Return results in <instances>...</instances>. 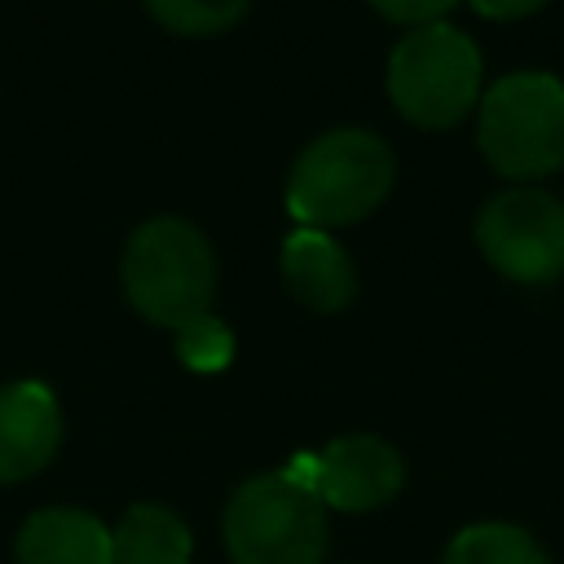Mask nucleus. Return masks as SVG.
I'll use <instances>...</instances> for the list:
<instances>
[{"instance_id": "f257e3e1", "label": "nucleus", "mask_w": 564, "mask_h": 564, "mask_svg": "<svg viewBox=\"0 0 564 564\" xmlns=\"http://www.w3.org/2000/svg\"><path fill=\"white\" fill-rule=\"evenodd\" d=\"M397 159L383 137L366 128H335L308 141L286 176V212L304 229H335L366 220L392 189Z\"/></svg>"}, {"instance_id": "f03ea898", "label": "nucleus", "mask_w": 564, "mask_h": 564, "mask_svg": "<svg viewBox=\"0 0 564 564\" xmlns=\"http://www.w3.org/2000/svg\"><path fill=\"white\" fill-rule=\"evenodd\" d=\"M123 295L128 304L167 330L189 326L212 308L216 295V256L207 238L181 216H154L132 229L123 247Z\"/></svg>"}, {"instance_id": "7ed1b4c3", "label": "nucleus", "mask_w": 564, "mask_h": 564, "mask_svg": "<svg viewBox=\"0 0 564 564\" xmlns=\"http://www.w3.org/2000/svg\"><path fill=\"white\" fill-rule=\"evenodd\" d=\"M480 154L511 181L564 167V79L546 70H511L480 97Z\"/></svg>"}, {"instance_id": "20e7f679", "label": "nucleus", "mask_w": 564, "mask_h": 564, "mask_svg": "<svg viewBox=\"0 0 564 564\" xmlns=\"http://www.w3.org/2000/svg\"><path fill=\"white\" fill-rule=\"evenodd\" d=\"M225 551L234 564H322V498L291 471L251 476L225 507Z\"/></svg>"}, {"instance_id": "39448f33", "label": "nucleus", "mask_w": 564, "mask_h": 564, "mask_svg": "<svg viewBox=\"0 0 564 564\" xmlns=\"http://www.w3.org/2000/svg\"><path fill=\"white\" fill-rule=\"evenodd\" d=\"M480 48L449 22L414 26L388 57V97L419 128H454L480 106Z\"/></svg>"}, {"instance_id": "423d86ee", "label": "nucleus", "mask_w": 564, "mask_h": 564, "mask_svg": "<svg viewBox=\"0 0 564 564\" xmlns=\"http://www.w3.org/2000/svg\"><path fill=\"white\" fill-rule=\"evenodd\" d=\"M476 242L502 278L555 282L564 273V203L538 185H511L480 207Z\"/></svg>"}, {"instance_id": "0eeeda50", "label": "nucleus", "mask_w": 564, "mask_h": 564, "mask_svg": "<svg viewBox=\"0 0 564 564\" xmlns=\"http://www.w3.org/2000/svg\"><path fill=\"white\" fill-rule=\"evenodd\" d=\"M401 485H405V463L383 436L357 432L313 454V494L322 498V507L375 511L392 502Z\"/></svg>"}, {"instance_id": "6e6552de", "label": "nucleus", "mask_w": 564, "mask_h": 564, "mask_svg": "<svg viewBox=\"0 0 564 564\" xmlns=\"http://www.w3.org/2000/svg\"><path fill=\"white\" fill-rule=\"evenodd\" d=\"M57 445H62L57 397L35 379L4 383L0 388V485L26 480L40 467H48Z\"/></svg>"}, {"instance_id": "1a4fd4ad", "label": "nucleus", "mask_w": 564, "mask_h": 564, "mask_svg": "<svg viewBox=\"0 0 564 564\" xmlns=\"http://www.w3.org/2000/svg\"><path fill=\"white\" fill-rule=\"evenodd\" d=\"M282 278L313 313H339L357 295V269L326 229H295L282 242Z\"/></svg>"}, {"instance_id": "9d476101", "label": "nucleus", "mask_w": 564, "mask_h": 564, "mask_svg": "<svg viewBox=\"0 0 564 564\" xmlns=\"http://www.w3.org/2000/svg\"><path fill=\"white\" fill-rule=\"evenodd\" d=\"M18 564H115V538L79 507H44L18 529Z\"/></svg>"}, {"instance_id": "9b49d317", "label": "nucleus", "mask_w": 564, "mask_h": 564, "mask_svg": "<svg viewBox=\"0 0 564 564\" xmlns=\"http://www.w3.org/2000/svg\"><path fill=\"white\" fill-rule=\"evenodd\" d=\"M115 538V564H189L194 538L185 520L159 502H137L123 511V520L110 529Z\"/></svg>"}, {"instance_id": "f8f14e48", "label": "nucleus", "mask_w": 564, "mask_h": 564, "mask_svg": "<svg viewBox=\"0 0 564 564\" xmlns=\"http://www.w3.org/2000/svg\"><path fill=\"white\" fill-rule=\"evenodd\" d=\"M441 564H546V555L524 529L489 520V524H467L449 542Z\"/></svg>"}, {"instance_id": "ddd939ff", "label": "nucleus", "mask_w": 564, "mask_h": 564, "mask_svg": "<svg viewBox=\"0 0 564 564\" xmlns=\"http://www.w3.org/2000/svg\"><path fill=\"white\" fill-rule=\"evenodd\" d=\"M145 4L176 35H220L251 9V0H145Z\"/></svg>"}, {"instance_id": "4468645a", "label": "nucleus", "mask_w": 564, "mask_h": 564, "mask_svg": "<svg viewBox=\"0 0 564 564\" xmlns=\"http://www.w3.org/2000/svg\"><path fill=\"white\" fill-rule=\"evenodd\" d=\"M176 357H181L189 370H198V375L225 370L229 357H234V335H229V326H225L220 317L203 313V317H194L189 326L176 330Z\"/></svg>"}, {"instance_id": "2eb2a0df", "label": "nucleus", "mask_w": 564, "mask_h": 564, "mask_svg": "<svg viewBox=\"0 0 564 564\" xmlns=\"http://www.w3.org/2000/svg\"><path fill=\"white\" fill-rule=\"evenodd\" d=\"M383 18L392 22H410V26H427V22H441L445 9H454V0H370Z\"/></svg>"}, {"instance_id": "dca6fc26", "label": "nucleus", "mask_w": 564, "mask_h": 564, "mask_svg": "<svg viewBox=\"0 0 564 564\" xmlns=\"http://www.w3.org/2000/svg\"><path fill=\"white\" fill-rule=\"evenodd\" d=\"M471 4H476V13H485V18H494V22H511V18L538 13L546 0H471Z\"/></svg>"}]
</instances>
